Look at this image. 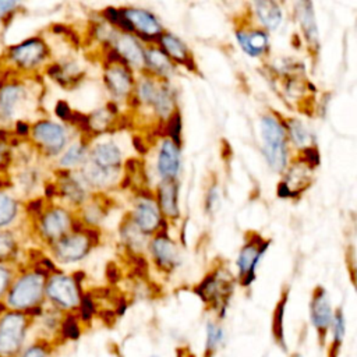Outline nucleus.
Returning <instances> with one entry per match:
<instances>
[{
    "label": "nucleus",
    "mask_w": 357,
    "mask_h": 357,
    "mask_svg": "<svg viewBox=\"0 0 357 357\" xmlns=\"http://www.w3.org/2000/svg\"><path fill=\"white\" fill-rule=\"evenodd\" d=\"M47 278L33 268L18 272L3 300L6 308L24 312L33 319L39 317L46 305Z\"/></svg>",
    "instance_id": "nucleus-1"
},
{
    "label": "nucleus",
    "mask_w": 357,
    "mask_h": 357,
    "mask_svg": "<svg viewBox=\"0 0 357 357\" xmlns=\"http://www.w3.org/2000/svg\"><path fill=\"white\" fill-rule=\"evenodd\" d=\"M33 318L6 310L0 314V357H18L33 337Z\"/></svg>",
    "instance_id": "nucleus-2"
},
{
    "label": "nucleus",
    "mask_w": 357,
    "mask_h": 357,
    "mask_svg": "<svg viewBox=\"0 0 357 357\" xmlns=\"http://www.w3.org/2000/svg\"><path fill=\"white\" fill-rule=\"evenodd\" d=\"M234 290V279L226 268H216L208 273L195 287L197 296L208 305L209 310L215 311L218 318L222 319L227 310L230 297Z\"/></svg>",
    "instance_id": "nucleus-3"
},
{
    "label": "nucleus",
    "mask_w": 357,
    "mask_h": 357,
    "mask_svg": "<svg viewBox=\"0 0 357 357\" xmlns=\"http://www.w3.org/2000/svg\"><path fill=\"white\" fill-rule=\"evenodd\" d=\"M85 290L73 275L61 271L50 275L46 282V304L63 314H75Z\"/></svg>",
    "instance_id": "nucleus-4"
},
{
    "label": "nucleus",
    "mask_w": 357,
    "mask_h": 357,
    "mask_svg": "<svg viewBox=\"0 0 357 357\" xmlns=\"http://www.w3.org/2000/svg\"><path fill=\"white\" fill-rule=\"evenodd\" d=\"M261 135L264 156L273 172H283L289 159L287 130L275 116L265 114L261 119Z\"/></svg>",
    "instance_id": "nucleus-5"
},
{
    "label": "nucleus",
    "mask_w": 357,
    "mask_h": 357,
    "mask_svg": "<svg viewBox=\"0 0 357 357\" xmlns=\"http://www.w3.org/2000/svg\"><path fill=\"white\" fill-rule=\"evenodd\" d=\"M49 57V46L39 36L28 38L18 45L10 46L7 50V60L10 63V68L20 75L36 74L40 67H46L45 64Z\"/></svg>",
    "instance_id": "nucleus-6"
},
{
    "label": "nucleus",
    "mask_w": 357,
    "mask_h": 357,
    "mask_svg": "<svg viewBox=\"0 0 357 357\" xmlns=\"http://www.w3.org/2000/svg\"><path fill=\"white\" fill-rule=\"evenodd\" d=\"M29 141L39 155L57 159L71 142V137L66 124L43 119L32 124Z\"/></svg>",
    "instance_id": "nucleus-7"
},
{
    "label": "nucleus",
    "mask_w": 357,
    "mask_h": 357,
    "mask_svg": "<svg viewBox=\"0 0 357 357\" xmlns=\"http://www.w3.org/2000/svg\"><path fill=\"white\" fill-rule=\"evenodd\" d=\"M128 218L148 237H153L162 229H167L169 226V222L162 216L153 191L149 188L137 191Z\"/></svg>",
    "instance_id": "nucleus-8"
},
{
    "label": "nucleus",
    "mask_w": 357,
    "mask_h": 357,
    "mask_svg": "<svg viewBox=\"0 0 357 357\" xmlns=\"http://www.w3.org/2000/svg\"><path fill=\"white\" fill-rule=\"evenodd\" d=\"M74 220L75 212L70 208L47 205L43 215L33 223V227L39 238L46 245H52L73 231Z\"/></svg>",
    "instance_id": "nucleus-9"
},
{
    "label": "nucleus",
    "mask_w": 357,
    "mask_h": 357,
    "mask_svg": "<svg viewBox=\"0 0 357 357\" xmlns=\"http://www.w3.org/2000/svg\"><path fill=\"white\" fill-rule=\"evenodd\" d=\"M135 73L123 63L106 64L103 68V84L112 102H130L135 88Z\"/></svg>",
    "instance_id": "nucleus-10"
},
{
    "label": "nucleus",
    "mask_w": 357,
    "mask_h": 357,
    "mask_svg": "<svg viewBox=\"0 0 357 357\" xmlns=\"http://www.w3.org/2000/svg\"><path fill=\"white\" fill-rule=\"evenodd\" d=\"M269 247V241L265 240L261 234L252 233L247 236L244 245L241 247L237 257V269H238V280L241 286L247 287L255 280V269Z\"/></svg>",
    "instance_id": "nucleus-11"
},
{
    "label": "nucleus",
    "mask_w": 357,
    "mask_h": 357,
    "mask_svg": "<svg viewBox=\"0 0 357 357\" xmlns=\"http://www.w3.org/2000/svg\"><path fill=\"white\" fill-rule=\"evenodd\" d=\"M181 167V145L167 137H160L153 167L159 181H178Z\"/></svg>",
    "instance_id": "nucleus-12"
},
{
    "label": "nucleus",
    "mask_w": 357,
    "mask_h": 357,
    "mask_svg": "<svg viewBox=\"0 0 357 357\" xmlns=\"http://www.w3.org/2000/svg\"><path fill=\"white\" fill-rule=\"evenodd\" d=\"M148 252L153 261V265L165 273L174 272L180 264L181 257L178 245L167 233V229H162L149 240Z\"/></svg>",
    "instance_id": "nucleus-13"
},
{
    "label": "nucleus",
    "mask_w": 357,
    "mask_h": 357,
    "mask_svg": "<svg viewBox=\"0 0 357 357\" xmlns=\"http://www.w3.org/2000/svg\"><path fill=\"white\" fill-rule=\"evenodd\" d=\"M93 243L82 231H71L50 245L52 258L59 264H75L82 261L93 248Z\"/></svg>",
    "instance_id": "nucleus-14"
},
{
    "label": "nucleus",
    "mask_w": 357,
    "mask_h": 357,
    "mask_svg": "<svg viewBox=\"0 0 357 357\" xmlns=\"http://www.w3.org/2000/svg\"><path fill=\"white\" fill-rule=\"evenodd\" d=\"M124 15L134 29V35L146 45L156 43L165 32L159 18L149 10L139 7H123Z\"/></svg>",
    "instance_id": "nucleus-15"
},
{
    "label": "nucleus",
    "mask_w": 357,
    "mask_h": 357,
    "mask_svg": "<svg viewBox=\"0 0 357 357\" xmlns=\"http://www.w3.org/2000/svg\"><path fill=\"white\" fill-rule=\"evenodd\" d=\"M120 56L123 64L130 67L134 73L142 74L145 70V46L134 33L119 32L112 46Z\"/></svg>",
    "instance_id": "nucleus-16"
},
{
    "label": "nucleus",
    "mask_w": 357,
    "mask_h": 357,
    "mask_svg": "<svg viewBox=\"0 0 357 357\" xmlns=\"http://www.w3.org/2000/svg\"><path fill=\"white\" fill-rule=\"evenodd\" d=\"M333 314L326 290L321 286L315 287L310 301V319L318 333L319 342H325L326 335L331 331Z\"/></svg>",
    "instance_id": "nucleus-17"
},
{
    "label": "nucleus",
    "mask_w": 357,
    "mask_h": 357,
    "mask_svg": "<svg viewBox=\"0 0 357 357\" xmlns=\"http://www.w3.org/2000/svg\"><path fill=\"white\" fill-rule=\"evenodd\" d=\"M28 89L18 78H10L0 86V123L14 119L20 106L25 102Z\"/></svg>",
    "instance_id": "nucleus-18"
},
{
    "label": "nucleus",
    "mask_w": 357,
    "mask_h": 357,
    "mask_svg": "<svg viewBox=\"0 0 357 357\" xmlns=\"http://www.w3.org/2000/svg\"><path fill=\"white\" fill-rule=\"evenodd\" d=\"M156 45L170 57V60L176 66L185 67L188 71L195 73L197 71V63L184 40H181L178 36H176L172 32L165 31L162 36L158 39Z\"/></svg>",
    "instance_id": "nucleus-19"
},
{
    "label": "nucleus",
    "mask_w": 357,
    "mask_h": 357,
    "mask_svg": "<svg viewBox=\"0 0 357 357\" xmlns=\"http://www.w3.org/2000/svg\"><path fill=\"white\" fill-rule=\"evenodd\" d=\"M176 70L177 66L156 43L145 45V74L162 81H170Z\"/></svg>",
    "instance_id": "nucleus-20"
},
{
    "label": "nucleus",
    "mask_w": 357,
    "mask_h": 357,
    "mask_svg": "<svg viewBox=\"0 0 357 357\" xmlns=\"http://www.w3.org/2000/svg\"><path fill=\"white\" fill-rule=\"evenodd\" d=\"M88 160L100 169L120 172L123 165V153L114 141H102L89 148Z\"/></svg>",
    "instance_id": "nucleus-21"
},
{
    "label": "nucleus",
    "mask_w": 357,
    "mask_h": 357,
    "mask_svg": "<svg viewBox=\"0 0 357 357\" xmlns=\"http://www.w3.org/2000/svg\"><path fill=\"white\" fill-rule=\"evenodd\" d=\"M153 194L165 220H177L180 218L178 181H158Z\"/></svg>",
    "instance_id": "nucleus-22"
},
{
    "label": "nucleus",
    "mask_w": 357,
    "mask_h": 357,
    "mask_svg": "<svg viewBox=\"0 0 357 357\" xmlns=\"http://www.w3.org/2000/svg\"><path fill=\"white\" fill-rule=\"evenodd\" d=\"M45 73L50 79H53L56 84L66 89L74 88L84 78V71L74 60L49 63L45 67Z\"/></svg>",
    "instance_id": "nucleus-23"
},
{
    "label": "nucleus",
    "mask_w": 357,
    "mask_h": 357,
    "mask_svg": "<svg viewBox=\"0 0 357 357\" xmlns=\"http://www.w3.org/2000/svg\"><path fill=\"white\" fill-rule=\"evenodd\" d=\"M89 139L85 137H79L74 141H71L67 148L61 152V155L56 159L57 163V169L60 170H68V172H74V170H79L89 158Z\"/></svg>",
    "instance_id": "nucleus-24"
},
{
    "label": "nucleus",
    "mask_w": 357,
    "mask_h": 357,
    "mask_svg": "<svg viewBox=\"0 0 357 357\" xmlns=\"http://www.w3.org/2000/svg\"><path fill=\"white\" fill-rule=\"evenodd\" d=\"M236 39L240 47L251 57L262 56L269 47V36L262 29L241 26L236 29Z\"/></svg>",
    "instance_id": "nucleus-25"
},
{
    "label": "nucleus",
    "mask_w": 357,
    "mask_h": 357,
    "mask_svg": "<svg viewBox=\"0 0 357 357\" xmlns=\"http://www.w3.org/2000/svg\"><path fill=\"white\" fill-rule=\"evenodd\" d=\"M119 233H120V240L121 244L126 250V252L130 254H138V255H144L145 251H148V245H149V240L151 237H148L146 234H144L128 218V215L124 218V220L121 222L120 227H119Z\"/></svg>",
    "instance_id": "nucleus-26"
},
{
    "label": "nucleus",
    "mask_w": 357,
    "mask_h": 357,
    "mask_svg": "<svg viewBox=\"0 0 357 357\" xmlns=\"http://www.w3.org/2000/svg\"><path fill=\"white\" fill-rule=\"evenodd\" d=\"M296 14L300 21V26L308 47L312 50V54H317L319 49V40H318V29L315 24L312 4L310 1L296 3Z\"/></svg>",
    "instance_id": "nucleus-27"
},
{
    "label": "nucleus",
    "mask_w": 357,
    "mask_h": 357,
    "mask_svg": "<svg viewBox=\"0 0 357 357\" xmlns=\"http://www.w3.org/2000/svg\"><path fill=\"white\" fill-rule=\"evenodd\" d=\"M225 329L219 321H208L205 325L204 357H213L225 343Z\"/></svg>",
    "instance_id": "nucleus-28"
},
{
    "label": "nucleus",
    "mask_w": 357,
    "mask_h": 357,
    "mask_svg": "<svg viewBox=\"0 0 357 357\" xmlns=\"http://www.w3.org/2000/svg\"><path fill=\"white\" fill-rule=\"evenodd\" d=\"M255 14L266 29H276L282 22V10L275 1H255Z\"/></svg>",
    "instance_id": "nucleus-29"
},
{
    "label": "nucleus",
    "mask_w": 357,
    "mask_h": 357,
    "mask_svg": "<svg viewBox=\"0 0 357 357\" xmlns=\"http://www.w3.org/2000/svg\"><path fill=\"white\" fill-rule=\"evenodd\" d=\"M18 199L14 195H11L7 190L0 191V230L14 223L18 218Z\"/></svg>",
    "instance_id": "nucleus-30"
},
{
    "label": "nucleus",
    "mask_w": 357,
    "mask_h": 357,
    "mask_svg": "<svg viewBox=\"0 0 357 357\" xmlns=\"http://www.w3.org/2000/svg\"><path fill=\"white\" fill-rule=\"evenodd\" d=\"M57 346L54 342L33 336L18 357H53Z\"/></svg>",
    "instance_id": "nucleus-31"
},
{
    "label": "nucleus",
    "mask_w": 357,
    "mask_h": 357,
    "mask_svg": "<svg viewBox=\"0 0 357 357\" xmlns=\"http://www.w3.org/2000/svg\"><path fill=\"white\" fill-rule=\"evenodd\" d=\"M18 254L17 237L10 230H0V264H14Z\"/></svg>",
    "instance_id": "nucleus-32"
},
{
    "label": "nucleus",
    "mask_w": 357,
    "mask_h": 357,
    "mask_svg": "<svg viewBox=\"0 0 357 357\" xmlns=\"http://www.w3.org/2000/svg\"><path fill=\"white\" fill-rule=\"evenodd\" d=\"M331 332H332V346H331V357H336L339 347L343 343L344 333H346V321L343 311L337 308L333 314L332 325H331Z\"/></svg>",
    "instance_id": "nucleus-33"
},
{
    "label": "nucleus",
    "mask_w": 357,
    "mask_h": 357,
    "mask_svg": "<svg viewBox=\"0 0 357 357\" xmlns=\"http://www.w3.org/2000/svg\"><path fill=\"white\" fill-rule=\"evenodd\" d=\"M77 317L78 319L81 321V324L84 326L89 325V322L95 318V315L98 314V305H96V297L93 293L91 291H85L82 298H81V303H79V307L77 310Z\"/></svg>",
    "instance_id": "nucleus-34"
},
{
    "label": "nucleus",
    "mask_w": 357,
    "mask_h": 357,
    "mask_svg": "<svg viewBox=\"0 0 357 357\" xmlns=\"http://www.w3.org/2000/svg\"><path fill=\"white\" fill-rule=\"evenodd\" d=\"M82 329H84V325L78 319L77 314H66L63 318L61 331H60L61 342L77 340L81 336Z\"/></svg>",
    "instance_id": "nucleus-35"
},
{
    "label": "nucleus",
    "mask_w": 357,
    "mask_h": 357,
    "mask_svg": "<svg viewBox=\"0 0 357 357\" xmlns=\"http://www.w3.org/2000/svg\"><path fill=\"white\" fill-rule=\"evenodd\" d=\"M287 135L289 138H291V141L297 145V146H307L310 139H311V135L308 132V130L304 127V124L298 120H289L287 123Z\"/></svg>",
    "instance_id": "nucleus-36"
},
{
    "label": "nucleus",
    "mask_w": 357,
    "mask_h": 357,
    "mask_svg": "<svg viewBox=\"0 0 357 357\" xmlns=\"http://www.w3.org/2000/svg\"><path fill=\"white\" fill-rule=\"evenodd\" d=\"M181 130H183V121H181V113L177 110L163 126H162V137H167L181 145Z\"/></svg>",
    "instance_id": "nucleus-37"
},
{
    "label": "nucleus",
    "mask_w": 357,
    "mask_h": 357,
    "mask_svg": "<svg viewBox=\"0 0 357 357\" xmlns=\"http://www.w3.org/2000/svg\"><path fill=\"white\" fill-rule=\"evenodd\" d=\"M15 275L17 269L11 264H0V301L4 300Z\"/></svg>",
    "instance_id": "nucleus-38"
},
{
    "label": "nucleus",
    "mask_w": 357,
    "mask_h": 357,
    "mask_svg": "<svg viewBox=\"0 0 357 357\" xmlns=\"http://www.w3.org/2000/svg\"><path fill=\"white\" fill-rule=\"evenodd\" d=\"M18 184L21 185L22 190L28 191L32 190L38 183H39V173L36 169H33V166H25L24 170L18 174Z\"/></svg>",
    "instance_id": "nucleus-39"
},
{
    "label": "nucleus",
    "mask_w": 357,
    "mask_h": 357,
    "mask_svg": "<svg viewBox=\"0 0 357 357\" xmlns=\"http://www.w3.org/2000/svg\"><path fill=\"white\" fill-rule=\"evenodd\" d=\"M219 202H220V197H219V188L218 185H212L209 187L208 192H206V197H205V211L208 213H212L218 209L219 206Z\"/></svg>",
    "instance_id": "nucleus-40"
},
{
    "label": "nucleus",
    "mask_w": 357,
    "mask_h": 357,
    "mask_svg": "<svg viewBox=\"0 0 357 357\" xmlns=\"http://www.w3.org/2000/svg\"><path fill=\"white\" fill-rule=\"evenodd\" d=\"M73 109L71 106L66 102V100H57L56 106H54V114L64 123L67 124L73 116Z\"/></svg>",
    "instance_id": "nucleus-41"
},
{
    "label": "nucleus",
    "mask_w": 357,
    "mask_h": 357,
    "mask_svg": "<svg viewBox=\"0 0 357 357\" xmlns=\"http://www.w3.org/2000/svg\"><path fill=\"white\" fill-rule=\"evenodd\" d=\"M31 126L28 124V121H24V120H17L14 123V137L18 138V139H25L28 138L29 139V135H31Z\"/></svg>",
    "instance_id": "nucleus-42"
},
{
    "label": "nucleus",
    "mask_w": 357,
    "mask_h": 357,
    "mask_svg": "<svg viewBox=\"0 0 357 357\" xmlns=\"http://www.w3.org/2000/svg\"><path fill=\"white\" fill-rule=\"evenodd\" d=\"M20 4L17 1H8V0H0V20H6L8 15H13Z\"/></svg>",
    "instance_id": "nucleus-43"
},
{
    "label": "nucleus",
    "mask_w": 357,
    "mask_h": 357,
    "mask_svg": "<svg viewBox=\"0 0 357 357\" xmlns=\"http://www.w3.org/2000/svg\"><path fill=\"white\" fill-rule=\"evenodd\" d=\"M106 278H107V280L112 283V284H114V283H117L119 280H120V269H119V266H117V264L116 262H113V261H110L107 265H106Z\"/></svg>",
    "instance_id": "nucleus-44"
},
{
    "label": "nucleus",
    "mask_w": 357,
    "mask_h": 357,
    "mask_svg": "<svg viewBox=\"0 0 357 357\" xmlns=\"http://www.w3.org/2000/svg\"><path fill=\"white\" fill-rule=\"evenodd\" d=\"M132 145H134V148L137 149V152L139 153V155H146L148 153V151H149V142H146L142 137H139V135H135L134 138H132Z\"/></svg>",
    "instance_id": "nucleus-45"
},
{
    "label": "nucleus",
    "mask_w": 357,
    "mask_h": 357,
    "mask_svg": "<svg viewBox=\"0 0 357 357\" xmlns=\"http://www.w3.org/2000/svg\"><path fill=\"white\" fill-rule=\"evenodd\" d=\"M7 308H6V305H4V303L3 301H0V314L3 312V311H6Z\"/></svg>",
    "instance_id": "nucleus-46"
},
{
    "label": "nucleus",
    "mask_w": 357,
    "mask_h": 357,
    "mask_svg": "<svg viewBox=\"0 0 357 357\" xmlns=\"http://www.w3.org/2000/svg\"><path fill=\"white\" fill-rule=\"evenodd\" d=\"M291 357H301V356H300V354H293Z\"/></svg>",
    "instance_id": "nucleus-47"
},
{
    "label": "nucleus",
    "mask_w": 357,
    "mask_h": 357,
    "mask_svg": "<svg viewBox=\"0 0 357 357\" xmlns=\"http://www.w3.org/2000/svg\"><path fill=\"white\" fill-rule=\"evenodd\" d=\"M151 357H159V356H151Z\"/></svg>",
    "instance_id": "nucleus-48"
}]
</instances>
